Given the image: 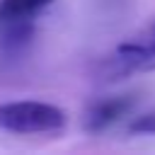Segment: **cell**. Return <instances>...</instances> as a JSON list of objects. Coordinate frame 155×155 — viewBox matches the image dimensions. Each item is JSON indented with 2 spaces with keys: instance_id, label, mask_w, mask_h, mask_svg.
Returning a JSON list of instances; mask_svg holds the SVG:
<instances>
[{
  "instance_id": "277c9868",
  "label": "cell",
  "mask_w": 155,
  "mask_h": 155,
  "mask_svg": "<svg viewBox=\"0 0 155 155\" xmlns=\"http://www.w3.org/2000/svg\"><path fill=\"white\" fill-rule=\"evenodd\" d=\"M51 2L53 0H0V27L17 22H34V17Z\"/></svg>"
},
{
  "instance_id": "5b68a950",
  "label": "cell",
  "mask_w": 155,
  "mask_h": 155,
  "mask_svg": "<svg viewBox=\"0 0 155 155\" xmlns=\"http://www.w3.org/2000/svg\"><path fill=\"white\" fill-rule=\"evenodd\" d=\"M131 133H155V114H143L128 124Z\"/></svg>"
},
{
  "instance_id": "3957f363",
  "label": "cell",
  "mask_w": 155,
  "mask_h": 155,
  "mask_svg": "<svg viewBox=\"0 0 155 155\" xmlns=\"http://www.w3.org/2000/svg\"><path fill=\"white\" fill-rule=\"evenodd\" d=\"M133 107H136L133 94H119V97L99 99V102L87 107V111L82 116V128L87 133H102V131L111 128L114 124H119L126 114H131Z\"/></svg>"
},
{
  "instance_id": "7a4b0ae2",
  "label": "cell",
  "mask_w": 155,
  "mask_h": 155,
  "mask_svg": "<svg viewBox=\"0 0 155 155\" xmlns=\"http://www.w3.org/2000/svg\"><path fill=\"white\" fill-rule=\"evenodd\" d=\"M68 124V114L48 102L0 104V128L10 133H56Z\"/></svg>"
},
{
  "instance_id": "6da1fadb",
  "label": "cell",
  "mask_w": 155,
  "mask_h": 155,
  "mask_svg": "<svg viewBox=\"0 0 155 155\" xmlns=\"http://www.w3.org/2000/svg\"><path fill=\"white\" fill-rule=\"evenodd\" d=\"M148 70H155V19L145 29H140L136 36L119 44L99 63V73L107 80H119V78H128L133 73H148Z\"/></svg>"
}]
</instances>
